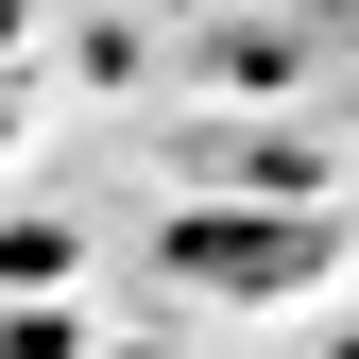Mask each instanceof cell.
<instances>
[{
	"mask_svg": "<svg viewBox=\"0 0 359 359\" xmlns=\"http://www.w3.org/2000/svg\"><path fill=\"white\" fill-rule=\"evenodd\" d=\"M0 137H18V103H0Z\"/></svg>",
	"mask_w": 359,
	"mask_h": 359,
	"instance_id": "3957f363",
	"label": "cell"
},
{
	"mask_svg": "<svg viewBox=\"0 0 359 359\" xmlns=\"http://www.w3.org/2000/svg\"><path fill=\"white\" fill-rule=\"evenodd\" d=\"M0 69H18V0H0Z\"/></svg>",
	"mask_w": 359,
	"mask_h": 359,
	"instance_id": "7a4b0ae2",
	"label": "cell"
},
{
	"mask_svg": "<svg viewBox=\"0 0 359 359\" xmlns=\"http://www.w3.org/2000/svg\"><path fill=\"white\" fill-rule=\"evenodd\" d=\"M189 274H222V291H257V274H308V222H189Z\"/></svg>",
	"mask_w": 359,
	"mask_h": 359,
	"instance_id": "6da1fadb",
	"label": "cell"
}]
</instances>
